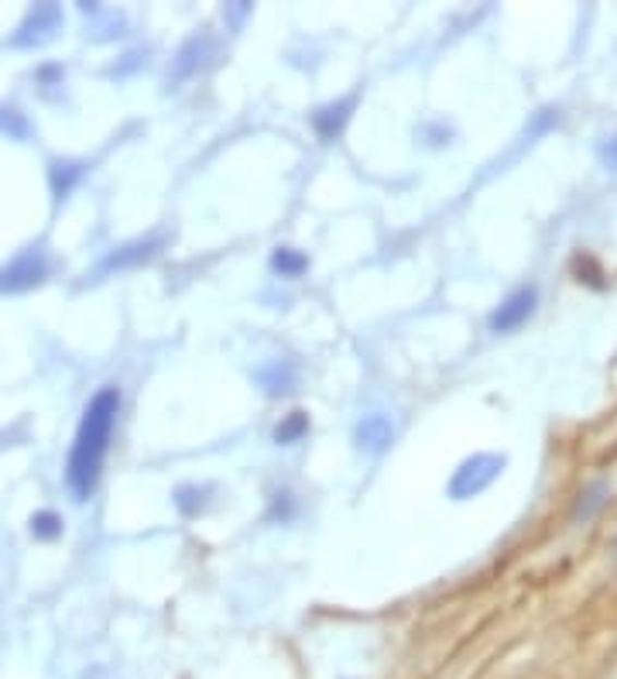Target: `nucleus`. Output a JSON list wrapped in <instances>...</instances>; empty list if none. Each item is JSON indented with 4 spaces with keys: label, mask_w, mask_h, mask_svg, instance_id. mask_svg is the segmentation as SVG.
<instances>
[{
    "label": "nucleus",
    "mask_w": 617,
    "mask_h": 679,
    "mask_svg": "<svg viewBox=\"0 0 617 679\" xmlns=\"http://www.w3.org/2000/svg\"><path fill=\"white\" fill-rule=\"evenodd\" d=\"M117 412H121V391L117 388H100L89 398V405L83 412L73 453H69V463H65L69 487H73V495L80 501H86L89 490L100 481V466L110 447V433L117 426Z\"/></svg>",
    "instance_id": "obj_1"
},
{
    "label": "nucleus",
    "mask_w": 617,
    "mask_h": 679,
    "mask_svg": "<svg viewBox=\"0 0 617 679\" xmlns=\"http://www.w3.org/2000/svg\"><path fill=\"white\" fill-rule=\"evenodd\" d=\"M505 471V457L497 453H477L460 463V471L453 474V481H449V495H453L457 501H467L473 495H481V490H487L497 474Z\"/></svg>",
    "instance_id": "obj_2"
},
{
    "label": "nucleus",
    "mask_w": 617,
    "mask_h": 679,
    "mask_svg": "<svg viewBox=\"0 0 617 679\" xmlns=\"http://www.w3.org/2000/svg\"><path fill=\"white\" fill-rule=\"evenodd\" d=\"M49 278V254L45 247H25L0 268V292H28Z\"/></svg>",
    "instance_id": "obj_3"
},
{
    "label": "nucleus",
    "mask_w": 617,
    "mask_h": 679,
    "mask_svg": "<svg viewBox=\"0 0 617 679\" xmlns=\"http://www.w3.org/2000/svg\"><path fill=\"white\" fill-rule=\"evenodd\" d=\"M535 306H539V289L535 286L515 289L511 295H505L501 306L491 313V319H487L491 334H515L518 326H525L535 316Z\"/></svg>",
    "instance_id": "obj_4"
},
{
    "label": "nucleus",
    "mask_w": 617,
    "mask_h": 679,
    "mask_svg": "<svg viewBox=\"0 0 617 679\" xmlns=\"http://www.w3.org/2000/svg\"><path fill=\"white\" fill-rule=\"evenodd\" d=\"M62 28V8L59 4H35L25 17V25L11 38L17 49H32V45H45Z\"/></svg>",
    "instance_id": "obj_5"
},
{
    "label": "nucleus",
    "mask_w": 617,
    "mask_h": 679,
    "mask_svg": "<svg viewBox=\"0 0 617 679\" xmlns=\"http://www.w3.org/2000/svg\"><path fill=\"white\" fill-rule=\"evenodd\" d=\"M353 107H358V97H343V100L323 104L319 110H313V128L323 142H337V137L347 131Z\"/></svg>",
    "instance_id": "obj_6"
},
{
    "label": "nucleus",
    "mask_w": 617,
    "mask_h": 679,
    "mask_svg": "<svg viewBox=\"0 0 617 679\" xmlns=\"http://www.w3.org/2000/svg\"><path fill=\"white\" fill-rule=\"evenodd\" d=\"M391 439H395V423L388 415H382V412L364 415L358 423V429H353V442H358V450H364V453L388 450Z\"/></svg>",
    "instance_id": "obj_7"
},
{
    "label": "nucleus",
    "mask_w": 617,
    "mask_h": 679,
    "mask_svg": "<svg viewBox=\"0 0 617 679\" xmlns=\"http://www.w3.org/2000/svg\"><path fill=\"white\" fill-rule=\"evenodd\" d=\"M161 238H145V241H131L124 247H113L107 257H104V271H124V268H134V265H145L152 257L161 251Z\"/></svg>",
    "instance_id": "obj_8"
},
{
    "label": "nucleus",
    "mask_w": 617,
    "mask_h": 679,
    "mask_svg": "<svg viewBox=\"0 0 617 679\" xmlns=\"http://www.w3.org/2000/svg\"><path fill=\"white\" fill-rule=\"evenodd\" d=\"M209 52H213V41L206 35H193V38L182 45L176 62H172V80L179 83V80H189L193 73H199L203 62L209 59Z\"/></svg>",
    "instance_id": "obj_9"
},
{
    "label": "nucleus",
    "mask_w": 617,
    "mask_h": 679,
    "mask_svg": "<svg viewBox=\"0 0 617 679\" xmlns=\"http://www.w3.org/2000/svg\"><path fill=\"white\" fill-rule=\"evenodd\" d=\"M86 175V161H76V158H56L49 166V185H52V196L56 203H62L69 193L76 190V182Z\"/></svg>",
    "instance_id": "obj_10"
},
{
    "label": "nucleus",
    "mask_w": 617,
    "mask_h": 679,
    "mask_svg": "<svg viewBox=\"0 0 617 679\" xmlns=\"http://www.w3.org/2000/svg\"><path fill=\"white\" fill-rule=\"evenodd\" d=\"M295 367L289 364V361H271V364H265L257 371V385L265 388L271 398H278V395H289L292 388H295Z\"/></svg>",
    "instance_id": "obj_11"
},
{
    "label": "nucleus",
    "mask_w": 617,
    "mask_h": 679,
    "mask_svg": "<svg viewBox=\"0 0 617 679\" xmlns=\"http://www.w3.org/2000/svg\"><path fill=\"white\" fill-rule=\"evenodd\" d=\"M610 498V484L607 481H590L580 487V495H577V505H573V522H590L593 514H597Z\"/></svg>",
    "instance_id": "obj_12"
},
{
    "label": "nucleus",
    "mask_w": 617,
    "mask_h": 679,
    "mask_svg": "<svg viewBox=\"0 0 617 679\" xmlns=\"http://www.w3.org/2000/svg\"><path fill=\"white\" fill-rule=\"evenodd\" d=\"M271 268H275L281 278H299V275H305V268H308V257H305L302 251H295V247H278V251L271 254Z\"/></svg>",
    "instance_id": "obj_13"
},
{
    "label": "nucleus",
    "mask_w": 617,
    "mask_h": 679,
    "mask_svg": "<svg viewBox=\"0 0 617 679\" xmlns=\"http://www.w3.org/2000/svg\"><path fill=\"white\" fill-rule=\"evenodd\" d=\"M305 433H308V415L305 412H292V415H285L281 423L275 426V442H278V447H292V442H299Z\"/></svg>",
    "instance_id": "obj_14"
},
{
    "label": "nucleus",
    "mask_w": 617,
    "mask_h": 679,
    "mask_svg": "<svg viewBox=\"0 0 617 679\" xmlns=\"http://www.w3.org/2000/svg\"><path fill=\"white\" fill-rule=\"evenodd\" d=\"M206 495H209V487H199V484H182L176 490V505L182 514H199L206 508Z\"/></svg>",
    "instance_id": "obj_15"
},
{
    "label": "nucleus",
    "mask_w": 617,
    "mask_h": 679,
    "mask_svg": "<svg viewBox=\"0 0 617 679\" xmlns=\"http://www.w3.org/2000/svg\"><path fill=\"white\" fill-rule=\"evenodd\" d=\"M32 535L45 538V543H49V538H59L62 535V519L56 511H35L32 514Z\"/></svg>",
    "instance_id": "obj_16"
},
{
    "label": "nucleus",
    "mask_w": 617,
    "mask_h": 679,
    "mask_svg": "<svg viewBox=\"0 0 617 679\" xmlns=\"http://www.w3.org/2000/svg\"><path fill=\"white\" fill-rule=\"evenodd\" d=\"M0 134H8V137H28V121H25V113H17L14 107H4V104H0Z\"/></svg>",
    "instance_id": "obj_17"
},
{
    "label": "nucleus",
    "mask_w": 617,
    "mask_h": 679,
    "mask_svg": "<svg viewBox=\"0 0 617 679\" xmlns=\"http://www.w3.org/2000/svg\"><path fill=\"white\" fill-rule=\"evenodd\" d=\"M601 158L607 169H617V137H607V142L601 145Z\"/></svg>",
    "instance_id": "obj_18"
},
{
    "label": "nucleus",
    "mask_w": 617,
    "mask_h": 679,
    "mask_svg": "<svg viewBox=\"0 0 617 679\" xmlns=\"http://www.w3.org/2000/svg\"><path fill=\"white\" fill-rule=\"evenodd\" d=\"M275 519H289L292 514V501H289V495H275Z\"/></svg>",
    "instance_id": "obj_19"
},
{
    "label": "nucleus",
    "mask_w": 617,
    "mask_h": 679,
    "mask_svg": "<svg viewBox=\"0 0 617 679\" xmlns=\"http://www.w3.org/2000/svg\"><path fill=\"white\" fill-rule=\"evenodd\" d=\"M614 556H617V535H614Z\"/></svg>",
    "instance_id": "obj_20"
}]
</instances>
